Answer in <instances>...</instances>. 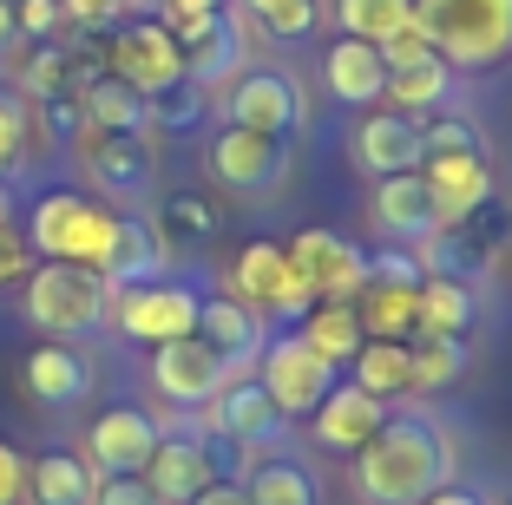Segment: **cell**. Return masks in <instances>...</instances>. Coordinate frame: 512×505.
<instances>
[{"instance_id":"1","label":"cell","mask_w":512,"mask_h":505,"mask_svg":"<svg viewBox=\"0 0 512 505\" xmlns=\"http://www.w3.org/2000/svg\"><path fill=\"white\" fill-rule=\"evenodd\" d=\"M355 492L368 505H421L434 486L453 479V446L434 414H394L368 433L355 453Z\"/></svg>"},{"instance_id":"2","label":"cell","mask_w":512,"mask_h":505,"mask_svg":"<svg viewBox=\"0 0 512 505\" xmlns=\"http://www.w3.org/2000/svg\"><path fill=\"white\" fill-rule=\"evenodd\" d=\"M20 315L53 342H73V335H92L112 315V283L79 263H33L20 276Z\"/></svg>"},{"instance_id":"3","label":"cell","mask_w":512,"mask_h":505,"mask_svg":"<svg viewBox=\"0 0 512 505\" xmlns=\"http://www.w3.org/2000/svg\"><path fill=\"white\" fill-rule=\"evenodd\" d=\"M112 223H119V210H106L99 197L86 191H46L33 197L27 210V243L40 263H79V269H99L106 263V243H112Z\"/></svg>"},{"instance_id":"4","label":"cell","mask_w":512,"mask_h":505,"mask_svg":"<svg viewBox=\"0 0 512 505\" xmlns=\"http://www.w3.org/2000/svg\"><path fill=\"white\" fill-rule=\"evenodd\" d=\"M414 20L447 66H499L512 53V0H414Z\"/></svg>"},{"instance_id":"5","label":"cell","mask_w":512,"mask_h":505,"mask_svg":"<svg viewBox=\"0 0 512 505\" xmlns=\"http://www.w3.org/2000/svg\"><path fill=\"white\" fill-rule=\"evenodd\" d=\"M230 296H237L243 309H256L263 322H270V315L302 322V315L322 302L316 283H309V276L289 263V250H283V243H270V237H256V243H243V250H237V263H230Z\"/></svg>"},{"instance_id":"6","label":"cell","mask_w":512,"mask_h":505,"mask_svg":"<svg viewBox=\"0 0 512 505\" xmlns=\"http://www.w3.org/2000/svg\"><path fill=\"white\" fill-rule=\"evenodd\" d=\"M106 73L145 92V99H165V92L184 86V46L158 14H138L106 40Z\"/></svg>"},{"instance_id":"7","label":"cell","mask_w":512,"mask_h":505,"mask_svg":"<svg viewBox=\"0 0 512 505\" xmlns=\"http://www.w3.org/2000/svg\"><path fill=\"white\" fill-rule=\"evenodd\" d=\"M256 381H263V394L276 401L283 420H309L316 401L335 387V368L302 342L296 328H289V335H270V342H263V355H256Z\"/></svg>"},{"instance_id":"8","label":"cell","mask_w":512,"mask_h":505,"mask_svg":"<svg viewBox=\"0 0 512 505\" xmlns=\"http://www.w3.org/2000/svg\"><path fill=\"white\" fill-rule=\"evenodd\" d=\"M197 289L191 283H171V276H158V283H132V289H112V322H119L125 342H178V335H197Z\"/></svg>"},{"instance_id":"9","label":"cell","mask_w":512,"mask_h":505,"mask_svg":"<svg viewBox=\"0 0 512 505\" xmlns=\"http://www.w3.org/2000/svg\"><path fill=\"white\" fill-rule=\"evenodd\" d=\"M197 414H204L197 433H224V440H237L243 453H270V446L289 433V420L276 414V401L263 394V381H243V374H230Z\"/></svg>"},{"instance_id":"10","label":"cell","mask_w":512,"mask_h":505,"mask_svg":"<svg viewBox=\"0 0 512 505\" xmlns=\"http://www.w3.org/2000/svg\"><path fill=\"white\" fill-rule=\"evenodd\" d=\"M224 112H230V125H243V132H263V138H296L302 132V86L289 73H276V66H256V73H243L237 86H230V99H224Z\"/></svg>"},{"instance_id":"11","label":"cell","mask_w":512,"mask_h":505,"mask_svg":"<svg viewBox=\"0 0 512 505\" xmlns=\"http://www.w3.org/2000/svg\"><path fill=\"white\" fill-rule=\"evenodd\" d=\"M289 171V145L283 138H263V132H243V125H224L211 138V178L237 197H263L276 191Z\"/></svg>"},{"instance_id":"12","label":"cell","mask_w":512,"mask_h":505,"mask_svg":"<svg viewBox=\"0 0 512 505\" xmlns=\"http://www.w3.org/2000/svg\"><path fill=\"white\" fill-rule=\"evenodd\" d=\"M224 381H230V368H224V355H217L204 335H178V342L151 348V387H158L171 407H191L197 414Z\"/></svg>"},{"instance_id":"13","label":"cell","mask_w":512,"mask_h":505,"mask_svg":"<svg viewBox=\"0 0 512 505\" xmlns=\"http://www.w3.org/2000/svg\"><path fill=\"white\" fill-rule=\"evenodd\" d=\"M73 151H79V164L92 171V184H99L106 197H145L151 191L145 132H99V125L79 119L73 125Z\"/></svg>"},{"instance_id":"14","label":"cell","mask_w":512,"mask_h":505,"mask_svg":"<svg viewBox=\"0 0 512 505\" xmlns=\"http://www.w3.org/2000/svg\"><path fill=\"white\" fill-rule=\"evenodd\" d=\"M283 250H289V263L316 283L322 302H355L368 289V250H355V243L335 237V230H302Z\"/></svg>"},{"instance_id":"15","label":"cell","mask_w":512,"mask_h":505,"mask_svg":"<svg viewBox=\"0 0 512 505\" xmlns=\"http://www.w3.org/2000/svg\"><path fill=\"white\" fill-rule=\"evenodd\" d=\"M158 433H165V427H158L145 407H106V414L86 427V453H79V460H86L92 473H106V479L138 473V466L151 460Z\"/></svg>"},{"instance_id":"16","label":"cell","mask_w":512,"mask_h":505,"mask_svg":"<svg viewBox=\"0 0 512 505\" xmlns=\"http://www.w3.org/2000/svg\"><path fill=\"white\" fill-rule=\"evenodd\" d=\"M171 33H178V46H184V79H191V86H224L243 66V27L230 20V7L178 20Z\"/></svg>"},{"instance_id":"17","label":"cell","mask_w":512,"mask_h":505,"mask_svg":"<svg viewBox=\"0 0 512 505\" xmlns=\"http://www.w3.org/2000/svg\"><path fill=\"white\" fill-rule=\"evenodd\" d=\"M20 387H27L40 407L60 414V407H79L92 394V361L79 355L73 342H53V335H46V342L27 348V361H20Z\"/></svg>"},{"instance_id":"18","label":"cell","mask_w":512,"mask_h":505,"mask_svg":"<svg viewBox=\"0 0 512 505\" xmlns=\"http://www.w3.org/2000/svg\"><path fill=\"white\" fill-rule=\"evenodd\" d=\"M138 479H145V486L158 492L165 505H191L217 473H211V453H204V440H197V433H158L151 460L138 466Z\"/></svg>"},{"instance_id":"19","label":"cell","mask_w":512,"mask_h":505,"mask_svg":"<svg viewBox=\"0 0 512 505\" xmlns=\"http://www.w3.org/2000/svg\"><path fill=\"white\" fill-rule=\"evenodd\" d=\"M355 158H362V171H375V178H394V171H421L427 164V145H421V119H407V112H362V125H355Z\"/></svg>"},{"instance_id":"20","label":"cell","mask_w":512,"mask_h":505,"mask_svg":"<svg viewBox=\"0 0 512 505\" xmlns=\"http://www.w3.org/2000/svg\"><path fill=\"white\" fill-rule=\"evenodd\" d=\"M368 217L381 223L388 243H427L440 230L434 197H427L421 171H394V178H375V197H368Z\"/></svg>"},{"instance_id":"21","label":"cell","mask_w":512,"mask_h":505,"mask_svg":"<svg viewBox=\"0 0 512 505\" xmlns=\"http://www.w3.org/2000/svg\"><path fill=\"white\" fill-rule=\"evenodd\" d=\"M381 420H388V401H375V394L355 387V381H335L316 401V414H309V433H316V446H329V453H355Z\"/></svg>"},{"instance_id":"22","label":"cell","mask_w":512,"mask_h":505,"mask_svg":"<svg viewBox=\"0 0 512 505\" xmlns=\"http://www.w3.org/2000/svg\"><path fill=\"white\" fill-rule=\"evenodd\" d=\"M421 178H427V197H434L440 230H453V223H467L473 210L493 204V164L486 158H427Z\"/></svg>"},{"instance_id":"23","label":"cell","mask_w":512,"mask_h":505,"mask_svg":"<svg viewBox=\"0 0 512 505\" xmlns=\"http://www.w3.org/2000/svg\"><path fill=\"white\" fill-rule=\"evenodd\" d=\"M197 335L224 355V368L230 374H243V368H256V355H263V315L256 309H243L237 296H204L197 302Z\"/></svg>"},{"instance_id":"24","label":"cell","mask_w":512,"mask_h":505,"mask_svg":"<svg viewBox=\"0 0 512 505\" xmlns=\"http://www.w3.org/2000/svg\"><path fill=\"white\" fill-rule=\"evenodd\" d=\"M165 263H171V250L158 243V230H151L145 217H125V210H119L99 276H106L112 289H132V283H158V276H165Z\"/></svg>"},{"instance_id":"25","label":"cell","mask_w":512,"mask_h":505,"mask_svg":"<svg viewBox=\"0 0 512 505\" xmlns=\"http://www.w3.org/2000/svg\"><path fill=\"white\" fill-rule=\"evenodd\" d=\"M480 296H473L467 276H447V269H427L421 289H414V335H467Z\"/></svg>"},{"instance_id":"26","label":"cell","mask_w":512,"mask_h":505,"mask_svg":"<svg viewBox=\"0 0 512 505\" xmlns=\"http://www.w3.org/2000/svg\"><path fill=\"white\" fill-rule=\"evenodd\" d=\"M322 86L335 92L342 105H381V86H388V66L368 40L342 33V40L322 53Z\"/></svg>"},{"instance_id":"27","label":"cell","mask_w":512,"mask_h":505,"mask_svg":"<svg viewBox=\"0 0 512 505\" xmlns=\"http://www.w3.org/2000/svg\"><path fill=\"white\" fill-rule=\"evenodd\" d=\"M73 105H79V119L99 125V132H145L151 125V99L132 92L125 79H112V73H92L86 86L73 92Z\"/></svg>"},{"instance_id":"28","label":"cell","mask_w":512,"mask_h":505,"mask_svg":"<svg viewBox=\"0 0 512 505\" xmlns=\"http://www.w3.org/2000/svg\"><path fill=\"white\" fill-rule=\"evenodd\" d=\"M92 486H99V473L79 453H66V446L27 460V499L33 505H92Z\"/></svg>"},{"instance_id":"29","label":"cell","mask_w":512,"mask_h":505,"mask_svg":"<svg viewBox=\"0 0 512 505\" xmlns=\"http://www.w3.org/2000/svg\"><path fill=\"white\" fill-rule=\"evenodd\" d=\"M296 335L316 348L329 368H348V361H355V348L368 342V335H362V315H355V302H316V309L296 322Z\"/></svg>"},{"instance_id":"30","label":"cell","mask_w":512,"mask_h":505,"mask_svg":"<svg viewBox=\"0 0 512 505\" xmlns=\"http://www.w3.org/2000/svg\"><path fill=\"white\" fill-rule=\"evenodd\" d=\"M447 92H453V66L447 60H421V66L388 73L381 105H388V112H407V119H427V112H447Z\"/></svg>"},{"instance_id":"31","label":"cell","mask_w":512,"mask_h":505,"mask_svg":"<svg viewBox=\"0 0 512 505\" xmlns=\"http://www.w3.org/2000/svg\"><path fill=\"white\" fill-rule=\"evenodd\" d=\"M243 492H250V505H322L316 473H309L302 460H289V453L256 460L250 473H243Z\"/></svg>"},{"instance_id":"32","label":"cell","mask_w":512,"mask_h":505,"mask_svg":"<svg viewBox=\"0 0 512 505\" xmlns=\"http://www.w3.org/2000/svg\"><path fill=\"white\" fill-rule=\"evenodd\" d=\"M467 368H473L467 335H414V342H407V374H414V394H440V387H453Z\"/></svg>"},{"instance_id":"33","label":"cell","mask_w":512,"mask_h":505,"mask_svg":"<svg viewBox=\"0 0 512 505\" xmlns=\"http://www.w3.org/2000/svg\"><path fill=\"white\" fill-rule=\"evenodd\" d=\"M355 315L368 342H414V289L401 283H368L355 296Z\"/></svg>"},{"instance_id":"34","label":"cell","mask_w":512,"mask_h":505,"mask_svg":"<svg viewBox=\"0 0 512 505\" xmlns=\"http://www.w3.org/2000/svg\"><path fill=\"white\" fill-rule=\"evenodd\" d=\"M348 368H355V387H368L375 401H401V394H414V374H407V342H362Z\"/></svg>"},{"instance_id":"35","label":"cell","mask_w":512,"mask_h":505,"mask_svg":"<svg viewBox=\"0 0 512 505\" xmlns=\"http://www.w3.org/2000/svg\"><path fill=\"white\" fill-rule=\"evenodd\" d=\"M217 204L211 197H197V191H178V197H165V210H158V243H165V250H184V243H211L217 237Z\"/></svg>"},{"instance_id":"36","label":"cell","mask_w":512,"mask_h":505,"mask_svg":"<svg viewBox=\"0 0 512 505\" xmlns=\"http://www.w3.org/2000/svg\"><path fill=\"white\" fill-rule=\"evenodd\" d=\"M335 14H342V33L381 46L388 33H401L414 20V0H335Z\"/></svg>"},{"instance_id":"37","label":"cell","mask_w":512,"mask_h":505,"mask_svg":"<svg viewBox=\"0 0 512 505\" xmlns=\"http://www.w3.org/2000/svg\"><path fill=\"white\" fill-rule=\"evenodd\" d=\"M421 145H427V158H486V138L467 112H427Z\"/></svg>"},{"instance_id":"38","label":"cell","mask_w":512,"mask_h":505,"mask_svg":"<svg viewBox=\"0 0 512 505\" xmlns=\"http://www.w3.org/2000/svg\"><path fill=\"white\" fill-rule=\"evenodd\" d=\"M27 132H33V105L0 86V178L27 164Z\"/></svg>"},{"instance_id":"39","label":"cell","mask_w":512,"mask_h":505,"mask_svg":"<svg viewBox=\"0 0 512 505\" xmlns=\"http://www.w3.org/2000/svg\"><path fill=\"white\" fill-rule=\"evenodd\" d=\"M427 263L414 243H381L375 256H368V283H401V289H421Z\"/></svg>"},{"instance_id":"40","label":"cell","mask_w":512,"mask_h":505,"mask_svg":"<svg viewBox=\"0 0 512 505\" xmlns=\"http://www.w3.org/2000/svg\"><path fill=\"white\" fill-rule=\"evenodd\" d=\"M250 7L276 40H302V33L316 27V14H322V0H250Z\"/></svg>"},{"instance_id":"41","label":"cell","mask_w":512,"mask_h":505,"mask_svg":"<svg viewBox=\"0 0 512 505\" xmlns=\"http://www.w3.org/2000/svg\"><path fill=\"white\" fill-rule=\"evenodd\" d=\"M375 53H381V66H388V73H401V66H421V60H440L434 40L421 33V20H407L401 33H388V40H381Z\"/></svg>"},{"instance_id":"42","label":"cell","mask_w":512,"mask_h":505,"mask_svg":"<svg viewBox=\"0 0 512 505\" xmlns=\"http://www.w3.org/2000/svg\"><path fill=\"white\" fill-rule=\"evenodd\" d=\"M33 263H40V256H33L27 230H20L14 217H0V289H7V283H20V276H27Z\"/></svg>"},{"instance_id":"43","label":"cell","mask_w":512,"mask_h":505,"mask_svg":"<svg viewBox=\"0 0 512 505\" xmlns=\"http://www.w3.org/2000/svg\"><path fill=\"white\" fill-rule=\"evenodd\" d=\"M14 27L20 40H53L66 27V14H60V0H14Z\"/></svg>"},{"instance_id":"44","label":"cell","mask_w":512,"mask_h":505,"mask_svg":"<svg viewBox=\"0 0 512 505\" xmlns=\"http://www.w3.org/2000/svg\"><path fill=\"white\" fill-rule=\"evenodd\" d=\"M92 505H165V499L138 473H119V479H99V486H92Z\"/></svg>"},{"instance_id":"45","label":"cell","mask_w":512,"mask_h":505,"mask_svg":"<svg viewBox=\"0 0 512 505\" xmlns=\"http://www.w3.org/2000/svg\"><path fill=\"white\" fill-rule=\"evenodd\" d=\"M197 112H204V105H197V92H165V99H151V125H171V132H191L197 125Z\"/></svg>"},{"instance_id":"46","label":"cell","mask_w":512,"mask_h":505,"mask_svg":"<svg viewBox=\"0 0 512 505\" xmlns=\"http://www.w3.org/2000/svg\"><path fill=\"white\" fill-rule=\"evenodd\" d=\"M27 499V453L0 440V505H20Z\"/></svg>"},{"instance_id":"47","label":"cell","mask_w":512,"mask_h":505,"mask_svg":"<svg viewBox=\"0 0 512 505\" xmlns=\"http://www.w3.org/2000/svg\"><path fill=\"white\" fill-rule=\"evenodd\" d=\"M60 14L79 20V27H112L125 14V0H60Z\"/></svg>"},{"instance_id":"48","label":"cell","mask_w":512,"mask_h":505,"mask_svg":"<svg viewBox=\"0 0 512 505\" xmlns=\"http://www.w3.org/2000/svg\"><path fill=\"white\" fill-rule=\"evenodd\" d=\"M217 7H230V0H158V20H165V27H178V20L217 14Z\"/></svg>"},{"instance_id":"49","label":"cell","mask_w":512,"mask_h":505,"mask_svg":"<svg viewBox=\"0 0 512 505\" xmlns=\"http://www.w3.org/2000/svg\"><path fill=\"white\" fill-rule=\"evenodd\" d=\"M191 505H250V492H243V479H211Z\"/></svg>"},{"instance_id":"50","label":"cell","mask_w":512,"mask_h":505,"mask_svg":"<svg viewBox=\"0 0 512 505\" xmlns=\"http://www.w3.org/2000/svg\"><path fill=\"white\" fill-rule=\"evenodd\" d=\"M421 505H486V499H480L473 486H453V479H447V486H434V492H427Z\"/></svg>"},{"instance_id":"51","label":"cell","mask_w":512,"mask_h":505,"mask_svg":"<svg viewBox=\"0 0 512 505\" xmlns=\"http://www.w3.org/2000/svg\"><path fill=\"white\" fill-rule=\"evenodd\" d=\"M20 40V27H14V0H0V53Z\"/></svg>"},{"instance_id":"52","label":"cell","mask_w":512,"mask_h":505,"mask_svg":"<svg viewBox=\"0 0 512 505\" xmlns=\"http://www.w3.org/2000/svg\"><path fill=\"white\" fill-rule=\"evenodd\" d=\"M0 217H14V197H7V178H0Z\"/></svg>"},{"instance_id":"53","label":"cell","mask_w":512,"mask_h":505,"mask_svg":"<svg viewBox=\"0 0 512 505\" xmlns=\"http://www.w3.org/2000/svg\"><path fill=\"white\" fill-rule=\"evenodd\" d=\"M506 505H512V499H506Z\"/></svg>"}]
</instances>
